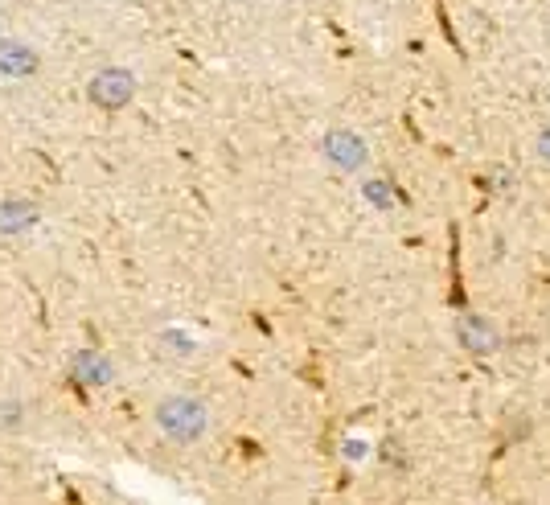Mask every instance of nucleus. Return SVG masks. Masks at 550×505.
<instances>
[{
	"label": "nucleus",
	"instance_id": "obj_1",
	"mask_svg": "<svg viewBox=\"0 0 550 505\" xmlns=\"http://www.w3.org/2000/svg\"><path fill=\"white\" fill-rule=\"evenodd\" d=\"M542 152H546V157H550V140H546V144H542Z\"/></svg>",
	"mask_w": 550,
	"mask_h": 505
}]
</instances>
